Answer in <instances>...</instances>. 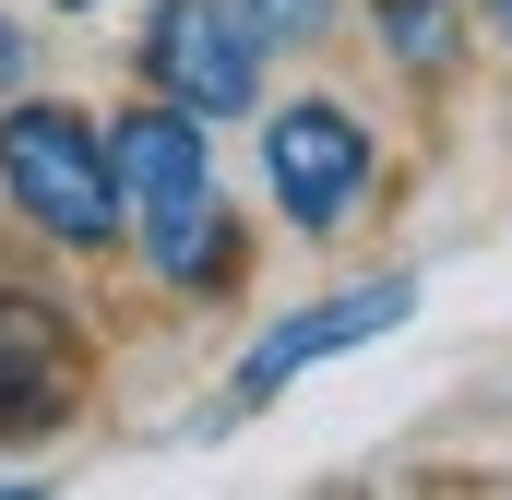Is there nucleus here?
Segmentation results:
<instances>
[{
    "instance_id": "obj_1",
    "label": "nucleus",
    "mask_w": 512,
    "mask_h": 500,
    "mask_svg": "<svg viewBox=\"0 0 512 500\" xmlns=\"http://www.w3.org/2000/svg\"><path fill=\"white\" fill-rule=\"evenodd\" d=\"M108 143H120V203H131L143 274H155L167 298H227V286L251 274V239H239L227 179H215V120L143 96V108L108 120Z\"/></svg>"
},
{
    "instance_id": "obj_2",
    "label": "nucleus",
    "mask_w": 512,
    "mask_h": 500,
    "mask_svg": "<svg viewBox=\"0 0 512 500\" xmlns=\"http://www.w3.org/2000/svg\"><path fill=\"white\" fill-rule=\"evenodd\" d=\"M0 203H12V227H36L48 250L108 262L131 239L108 120H84L72 96H0Z\"/></svg>"
},
{
    "instance_id": "obj_3",
    "label": "nucleus",
    "mask_w": 512,
    "mask_h": 500,
    "mask_svg": "<svg viewBox=\"0 0 512 500\" xmlns=\"http://www.w3.org/2000/svg\"><path fill=\"white\" fill-rule=\"evenodd\" d=\"M262 191L298 239H346L382 191V131L346 96H286V108H262Z\"/></svg>"
},
{
    "instance_id": "obj_4",
    "label": "nucleus",
    "mask_w": 512,
    "mask_h": 500,
    "mask_svg": "<svg viewBox=\"0 0 512 500\" xmlns=\"http://www.w3.org/2000/svg\"><path fill=\"white\" fill-rule=\"evenodd\" d=\"M262 60L274 48H262L227 0H143V24H131L143 96H167L191 120H262Z\"/></svg>"
},
{
    "instance_id": "obj_5",
    "label": "nucleus",
    "mask_w": 512,
    "mask_h": 500,
    "mask_svg": "<svg viewBox=\"0 0 512 500\" xmlns=\"http://www.w3.org/2000/svg\"><path fill=\"white\" fill-rule=\"evenodd\" d=\"M417 322V274H358V286H322V298H298V310H274L251 346H239V405H274L286 381L334 370V358H358V346H382Z\"/></svg>"
},
{
    "instance_id": "obj_6",
    "label": "nucleus",
    "mask_w": 512,
    "mask_h": 500,
    "mask_svg": "<svg viewBox=\"0 0 512 500\" xmlns=\"http://www.w3.org/2000/svg\"><path fill=\"white\" fill-rule=\"evenodd\" d=\"M72 393H84L72 322H60L48 298L0 286V441H48V429L72 417Z\"/></svg>"
},
{
    "instance_id": "obj_7",
    "label": "nucleus",
    "mask_w": 512,
    "mask_h": 500,
    "mask_svg": "<svg viewBox=\"0 0 512 500\" xmlns=\"http://www.w3.org/2000/svg\"><path fill=\"white\" fill-rule=\"evenodd\" d=\"M370 36H382L393 72L453 84V60H465V0H370Z\"/></svg>"
},
{
    "instance_id": "obj_8",
    "label": "nucleus",
    "mask_w": 512,
    "mask_h": 500,
    "mask_svg": "<svg viewBox=\"0 0 512 500\" xmlns=\"http://www.w3.org/2000/svg\"><path fill=\"white\" fill-rule=\"evenodd\" d=\"M227 12H239V24H251L262 48H322V36H334V12H346V0H227Z\"/></svg>"
},
{
    "instance_id": "obj_9",
    "label": "nucleus",
    "mask_w": 512,
    "mask_h": 500,
    "mask_svg": "<svg viewBox=\"0 0 512 500\" xmlns=\"http://www.w3.org/2000/svg\"><path fill=\"white\" fill-rule=\"evenodd\" d=\"M24 84H36V24L0 0V96H24Z\"/></svg>"
},
{
    "instance_id": "obj_10",
    "label": "nucleus",
    "mask_w": 512,
    "mask_h": 500,
    "mask_svg": "<svg viewBox=\"0 0 512 500\" xmlns=\"http://www.w3.org/2000/svg\"><path fill=\"white\" fill-rule=\"evenodd\" d=\"M477 24H489V36H501V48H512V0H477Z\"/></svg>"
},
{
    "instance_id": "obj_11",
    "label": "nucleus",
    "mask_w": 512,
    "mask_h": 500,
    "mask_svg": "<svg viewBox=\"0 0 512 500\" xmlns=\"http://www.w3.org/2000/svg\"><path fill=\"white\" fill-rule=\"evenodd\" d=\"M36 12H108V0H36Z\"/></svg>"
}]
</instances>
